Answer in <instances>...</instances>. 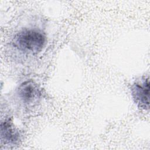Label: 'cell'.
Returning a JSON list of instances; mask_svg holds the SVG:
<instances>
[{
  "mask_svg": "<svg viewBox=\"0 0 150 150\" xmlns=\"http://www.w3.org/2000/svg\"><path fill=\"white\" fill-rule=\"evenodd\" d=\"M46 43L43 33L35 29H25L16 33L12 39V45L16 49L28 54L40 52Z\"/></svg>",
  "mask_w": 150,
  "mask_h": 150,
  "instance_id": "6da1fadb",
  "label": "cell"
},
{
  "mask_svg": "<svg viewBox=\"0 0 150 150\" xmlns=\"http://www.w3.org/2000/svg\"><path fill=\"white\" fill-rule=\"evenodd\" d=\"M16 94L22 104L26 108H29L39 102L42 93L38 84L33 80H29L23 81L19 86Z\"/></svg>",
  "mask_w": 150,
  "mask_h": 150,
  "instance_id": "7a4b0ae2",
  "label": "cell"
},
{
  "mask_svg": "<svg viewBox=\"0 0 150 150\" xmlns=\"http://www.w3.org/2000/svg\"><path fill=\"white\" fill-rule=\"evenodd\" d=\"M131 91L133 99L138 107L144 110H148L149 105V78L144 77L135 81L131 86Z\"/></svg>",
  "mask_w": 150,
  "mask_h": 150,
  "instance_id": "3957f363",
  "label": "cell"
},
{
  "mask_svg": "<svg viewBox=\"0 0 150 150\" xmlns=\"http://www.w3.org/2000/svg\"><path fill=\"white\" fill-rule=\"evenodd\" d=\"M21 133L10 118L4 120L1 123V139L5 144L14 145L21 141Z\"/></svg>",
  "mask_w": 150,
  "mask_h": 150,
  "instance_id": "277c9868",
  "label": "cell"
}]
</instances>
